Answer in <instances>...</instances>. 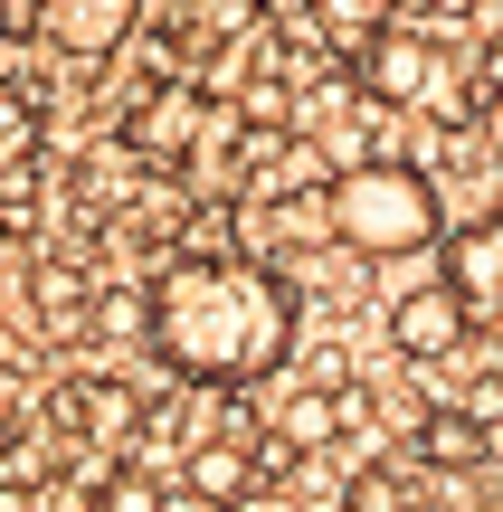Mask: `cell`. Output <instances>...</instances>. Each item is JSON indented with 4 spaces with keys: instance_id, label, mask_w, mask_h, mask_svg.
Returning a JSON list of instances; mask_svg holds the SVG:
<instances>
[{
    "instance_id": "6da1fadb",
    "label": "cell",
    "mask_w": 503,
    "mask_h": 512,
    "mask_svg": "<svg viewBox=\"0 0 503 512\" xmlns=\"http://www.w3.org/2000/svg\"><path fill=\"white\" fill-rule=\"evenodd\" d=\"M295 323H304V304H295V285L276 266H257V256H181L152 285L143 342L190 389H247L266 370H285Z\"/></svg>"
},
{
    "instance_id": "7a4b0ae2",
    "label": "cell",
    "mask_w": 503,
    "mask_h": 512,
    "mask_svg": "<svg viewBox=\"0 0 503 512\" xmlns=\"http://www.w3.org/2000/svg\"><path fill=\"white\" fill-rule=\"evenodd\" d=\"M323 228H333V247L371 256V266H390V256H418L437 247V181L418 162H352L323 181Z\"/></svg>"
},
{
    "instance_id": "3957f363",
    "label": "cell",
    "mask_w": 503,
    "mask_h": 512,
    "mask_svg": "<svg viewBox=\"0 0 503 512\" xmlns=\"http://www.w3.org/2000/svg\"><path fill=\"white\" fill-rule=\"evenodd\" d=\"M361 95H380V105H437L447 95V57L418 29H380L361 48Z\"/></svg>"
},
{
    "instance_id": "277c9868",
    "label": "cell",
    "mask_w": 503,
    "mask_h": 512,
    "mask_svg": "<svg viewBox=\"0 0 503 512\" xmlns=\"http://www.w3.org/2000/svg\"><path fill=\"white\" fill-rule=\"evenodd\" d=\"M143 19V0H38V38L57 57H114Z\"/></svg>"
},
{
    "instance_id": "5b68a950",
    "label": "cell",
    "mask_w": 503,
    "mask_h": 512,
    "mask_svg": "<svg viewBox=\"0 0 503 512\" xmlns=\"http://www.w3.org/2000/svg\"><path fill=\"white\" fill-rule=\"evenodd\" d=\"M466 313H475V304L447 285V275H437V285H409V294L390 304V342L409 351V361H447V351L466 342Z\"/></svg>"
},
{
    "instance_id": "8992f818",
    "label": "cell",
    "mask_w": 503,
    "mask_h": 512,
    "mask_svg": "<svg viewBox=\"0 0 503 512\" xmlns=\"http://www.w3.org/2000/svg\"><path fill=\"white\" fill-rule=\"evenodd\" d=\"M447 285L466 294V304H503V209L494 219H466L447 238Z\"/></svg>"
},
{
    "instance_id": "52a82bcc",
    "label": "cell",
    "mask_w": 503,
    "mask_h": 512,
    "mask_svg": "<svg viewBox=\"0 0 503 512\" xmlns=\"http://www.w3.org/2000/svg\"><path fill=\"white\" fill-rule=\"evenodd\" d=\"M190 494H200V503H219V512H238L247 494H257V456H247L238 437L200 446V456H190Z\"/></svg>"
},
{
    "instance_id": "ba28073f",
    "label": "cell",
    "mask_w": 503,
    "mask_h": 512,
    "mask_svg": "<svg viewBox=\"0 0 503 512\" xmlns=\"http://www.w3.org/2000/svg\"><path fill=\"white\" fill-rule=\"evenodd\" d=\"M304 19H314L333 48H352V57H361L380 29H399V0H304Z\"/></svg>"
},
{
    "instance_id": "9c48e42d",
    "label": "cell",
    "mask_w": 503,
    "mask_h": 512,
    "mask_svg": "<svg viewBox=\"0 0 503 512\" xmlns=\"http://www.w3.org/2000/svg\"><path fill=\"white\" fill-rule=\"evenodd\" d=\"M333 427H342V399H323V389H295V399H276V446H295V456L333 446Z\"/></svg>"
},
{
    "instance_id": "30bf717a",
    "label": "cell",
    "mask_w": 503,
    "mask_h": 512,
    "mask_svg": "<svg viewBox=\"0 0 503 512\" xmlns=\"http://www.w3.org/2000/svg\"><path fill=\"white\" fill-rule=\"evenodd\" d=\"M428 446L437 465H485V418H475V408H447V418H428Z\"/></svg>"
},
{
    "instance_id": "8fae6325",
    "label": "cell",
    "mask_w": 503,
    "mask_h": 512,
    "mask_svg": "<svg viewBox=\"0 0 503 512\" xmlns=\"http://www.w3.org/2000/svg\"><path fill=\"white\" fill-rule=\"evenodd\" d=\"M29 152H38V105H29L19 86H0V181L29 171Z\"/></svg>"
},
{
    "instance_id": "7c38bea8",
    "label": "cell",
    "mask_w": 503,
    "mask_h": 512,
    "mask_svg": "<svg viewBox=\"0 0 503 512\" xmlns=\"http://www.w3.org/2000/svg\"><path fill=\"white\" fill-rule=\"evenodd\" d=\"M76 418H86V437H124L133 399H124V389H76Z\"/></svg>"
},
{
    "instance_id": "4fadbf2b",
    "label": "cell",
    "mask_w": 503,
    "mask_h": 512,
    "mask_svg": "<svg viewBox=\"0 0 503 512\" xmlns=\"http://www.w3.org/2000/svg\"><path fill=\"white\" fill-rule=\"evenodd\" d=\"M105 512H162V494H152L143 475H124V484H114V494H105Z\"/></svg>"
},
{
    "instance_id": "5bb4252c",
    "label": "cell",
    "mask_w": 503,
    "mask_h": 512,
    "mask_svg": "<svg viewBox=\"0 0 503 512\" xmlns=\"http://www.w3.org/2000/svg\"><path fill=\"white\" fill-rule=\"evenodd\" d=\"M352 512H409V503H399V484H361Z\"/></svg>"
},
{
    "instance_id": "9a60e30c",
    "label": "cell",
    "mask_w": 503,
    "mask_h": 512,
    "mask_svg": "<svg viewBox=\"0 0 503 512\" xmlns=\"http://www.w3.org/2000/svg\"><path fill=\"white\" fill-rule=\"evenodd\" d=\"M10 437H19V389L0 380V446H10Z\"/></svg>"
},
{
    "instance_id": "2e32d148",
    "label": "cell",
    "mask_w": 503,
    "mask_h": 512,
    "mask_svg": "<svg viewBox=\"0 0 503 512\" xmlns=\"http://www.w3.org/2000/svg\"><path fill=\"white\" fill-rule=\"evenodd\" d=\"M485 152H494V162H503V95H494V105H485Z\"/></svg>"
},
{
    "instance_id": "e0dca14e",
    "label": "cell",
    "mask_w": 503,
    "mask_h": 512,
    "mask_svg": "<svg viewBox=\"0 0 503 512\" xmlns=\"http://www.w3.org/2000/svg\"><path fill=\"white\" fill-rule=\"evenodd\" d=\"M238 512H304V503H285V494H247Z\"/></svg>"
}]
</instances>
